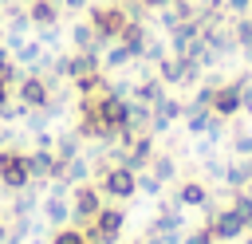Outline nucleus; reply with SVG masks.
I'll list each match as a JSON object with an SVG mask.
<instances>
[{
    "label": "nucleus",
    "instance_id": "nucleus-1",
    "mask_svg": "<svg viewBox=\"0 0 252 244\" xmlns=\"http://www.w3.org/2000/svg\"><path fill=\"white\" fill-rule=\"evenodd\" d=\"M122 224H126V213L122 209H110V205H102L87 224H83V236L91 240V244H118V236H122Z\"/></svg>",
    "mask_w": 252,
    "mask_h": 244
},
{
    "label": "nucleus",
    "instance_id": "nucleus-2",
    "mask_svg": "<svg viewBox=\"0 0 252 244\" xmlns=\"http://www.w3.org/2000/svg\"><path fill=\"white\" fill-rule=\"evenodd\" d=\"M98 193H102V197H114V201H130V197L138 193V173H134L130 165L114 161V165H106V169L98 173Z\"/></svg>",
    "mask_w": 252,
    "mask_h": 244
},
{
    "label": "nucleus",
    "instance_id": "nucleus-3",
    "mask_svg": "<svg viewBox=\"0 0 252 244\" xmlns=\"http://www.w3.org/2000/svg\"><path fill=\"white\" fill-rule=\"evenodd\" d=\"M248 83H252V75H236V79H228V83H217V87H213V98H209V110H213L217 118L240 114V87H248Z\"/></svg>",
    "mask_w": 252,
    "mask_h": 244
},
{
    "label": "nucleus",
    "instance_id": "nucleus-4",
    "mask_svg": "<svg viewBox=\"0 0 252 244\" xmlns=\"http://www.w3.org/2000/svg\"><path fill=\"white\" fill-rule=\"evenodd\" d=\"M205 209H209V205H205ZM205 224L213 228V240H217V244H236V240L244 236V220H240L232 209H209Z\"/></svg>",
    "mask_w": 252,
    "mask_h": 244
},
{
    "label": "nucleus",
    "instance_id": "nucleus-5",
    "mask_svg": "<svg viewBox=\"0 0 252 244\" xmlns=\"http://www.w3.org/2000/svg\"><path fill=\"white\" fill-rule=\"evenodd\" d=\"M0 181L20 189L32 181V153H16V150H4L0 153Z\"/></svg>",
    "mask_w": 252,
    "mask_h": 244
},
{
    "label": "nucleus",
    "instance_id": "nucleus-6",
    "mask_svg": "<svg viewBox=\"0 0 252 244\" xmlns=\"http://www.w3.org/2000/svg\"><path fill=\"white\" fill-rule=\"evenodd\" d=\"M98 209H102V193H98V185H87V181H83V185L75 189V197H71V216H75V224L83 228Z\"/></svg>",
    "mask_w": 252,
    "mask_h": 244
},
{
    "label": "nucleus",
    "instance_id": "nucleus-7",
    "mask_svg": "<svg viewBox=\"0 0 252 244\" xmlns=\"http://www.w3.org/2000/svg\"><path fill=\"white\" fill-rule=\"evenodd\" d=\"M232 193H240V189H248L252 185V157H232L228 165H224V177H220Z\"/></svg>",
    "mask_w": 252,
    "mask_h": 244
},
{
    "label": "nucleus",
    "instance_id": "nucleus-8",
    "mask_svg": "<svg viewBox=\"0 0 252 244\" xmlns=\"http://www.w3.org/2000/svg\"><path fill=\"white\" fill-rule=\"evenodd\" d=\"M173 201H177L181 209H205V205H209V185H205V181H181Z\"/></svg>",
    "mask_w": 252,
    "mask_h": 244
},
{
    "label": "nucleus",
    "instance_id": "nucleus-9",
    "mask_svg": "<svg viewBox=\"0 0 252 244\" xmlns=\"http://www.w3.org/2000/svg\"><path fill=\"white\" fill-rule=\"evenodd\" d=\"M47 98H51V91H47V83L39 79V75H28L24 83H20V102L24 106H47Z\"/></svg>",
    "mask_w": 252,
    "mask_h": 244
},
{
    "label": "nucleus",
    "instance_id": "nucleus-10",
    "mask_svg": "<svg viewBox=\"0 0 252 244\" xmlns=\"http://www.w3.org/2000/svg\"><path fill=\"white\" fill-rule=\"evenodd\" d=\"M134 98L146 102V106H158V102L165 98V83H161V79H142V83L134 87Z\"/></svg>",
    "mask_w": 252,
    "mask_h": 244
},
{
    "label": "nucleus",
    "instance_id": "nucleus-11",
    "mask_svg": "<svg viewBox=\"0 0 252 244\" xmlns=\"http://www.w3.org/2000/svg\"><path fill=\"white\" fill-rule=\"evenodd\" d=\"M146 169H150V173H154V177L165 185V181H173V173H177V161H173V153H154Z\"/></svg>",
    "mask_w": 252,
    "mask_h": 244
},
{
    "label": "nucleus",
    "instance_id": "nucleus-12",
    "mask_svg": "<svg viewBox=\"0 0 252 244\" xmlns=\"http://www.w3.org/2000/svg\"><path fill=\"white\" fill-rule=\"evenodd\" d=\"M232 24V35H236V47H252V12L248 16H228Z\"/></svg>",
    "mask_w": 252,
    "mask_h": 244
},
{
    "label": "nucleus",
    "instance_id": "nucleus-13",
    "mask_svg": "<svg viewBox=\"0 0 252 244\" xmlns=\"http://www.w3.org/2000/svg\"><path fill=\"white\" fill-rule=\"evenodd\" d=\"M228 209H232V213H236V216L248 224V220H252V193H248V189L232 193V205H228Z\"/></svg>",
    "mask_w": 252,
    "mask_h": 244
},
{
    "label": "nucleus",
    "instance_id": "nucleus-14",
    "mask_svg": "<svg viewBox=\"0 0 252 244\" xmlns=\"http://www.w3.org/2000/svg\"><path fill=\"white\" fill-rule=\"evenodd\" d=\"M87 236H83V228L75 224V228H59L55 236H51V244H83Z\"/></svg>",
    "mask_w": 252,
    "mask_h": 244
},
{
    "label": "nucleus",
    "instance_id": "nucleus-15",
    "mask_svg": "<svg viewBox=\"0 0 252 244\" xmlns=\"http://www.w3.org/2000/svg\"><path fill=\"white\" fill-rule=\"evenodd\" d=\"M232 153L236 157H252V134H232Z\"/></svg>",
    "mask_w": 252,
    "mask_h": 244
},
{
    "label": "nucleus",
    "instance_id": "nucleus-16",
    "mask_svg": "<svg viewBox=\"0 0 252 244\" xmlns=\"http://www.w3.org/2000/svg\"><path fill=\"white\" fill-rule=\"evenodd\" d=\"M181 244H217V240H213V228H209V224H201V228H193Z\"/></svg>",
    "mask_w": 252,
    "mask_h": 244
},
{
    "label": "nucleus",
    "instance_id": "nucleus-17",
    "mask_svg": "<svg viewBox=\"0 0 252 244\" xmlns=\"http://www.w3.org/2000/svg\"><path fill=\"white\" fill-rule=\"evenodd\" d=\"M138 189H142V193H150V197H154V193H161V181H158V177H154V173H146V169H142V173H138Z\"/></svg>",
    "mask_w": 252,
    "mask_h": 244
},
{
    "label": "nucleus",
    "instance_id": "nucleus-18",
    "mask_svg": "<svg viewBox=\"0 0 252 244\" xmlns=\"http://www.w3.org/2000/svg\"><path fill=\"white\" fill-rule=\"evenodd\" d=\"M220 12H228V16H248V12H252V0H224Z\"/></svg>",
    "mask_w": 252,
    "mask_h": 244
},
{
    "label": "nucleus",
    "instance_id": "nucleus-19",
    "mask_svg": "<svg viewBox=\"0 0 252 244\" xmlns=\"http://www.w3.org/2000/svg\"><path fill=\"white\" fill-rule=\"evenodd\" d=\"M4 102H8V83H0V110H4Z\"/></svg>",
    "mask_w": 252,
    "mask_h": 244
},
{
    "label": "nucleus",
    "instance_id": "nucleus-20",
    "mask_svg": "<svg viewBox=\"0 0 252 244\" xmlns=\"http://www.w3.org/2000/svg\"><path fill=\"white\" fill-rule=\"evenodd\" d=\"M240 55H244V63H252V47H240Z\"/></svg>",
    "mask_w": 252,
    "mask_h": 244
},
{
    "label": "nucleus",
    "instance_id": "nucleus-21",
    "mask_svg": "<svg viewBox=\"0 0 252 244\" xmlns=\"http://www.w3.org/2000/svg\"><path fill=\"white\" fill-rule=\"evenodd\" d=\"M240 244H252V232H244V236H240Z\"/></svg>",
    "mask_w": 252,
    "mask_h": 244
},
{
    "label": "nucleus",
    "instance_id": "nucleus-22",
    "mask_svg": "<svg viewBox=\"0 0 252 244\" xmlns=\"http://www.w3.org/2000/svg\"><path fill=\"white\" fill-rule=\"evenodd\" d=\"M165 4H177V0H165Z\"/></svg>",
    "mask_w": 252,
    "mask_h": 244
},
{
    "label": "nucleus",
    "instance_id": "nucleus-23",
    "mask_svg": "<svg viewBox=\"0 0 252 244\" xmlns=\"http://www.w3.org/2000/svg\"><path fill=\"white\" fill-rule=\"evenodd\" d=\"M83 244H91V240H83Z\"/></svg>",
    "mask_w": 252,
    "mask_h": 244
},
{
    "label": "nucleus",
    "instance_id": "nucleus-24",
    "mask_svg": "<svg viewBox=\"0 0 252 244\" xmlns=\"http://www.w3.org/2000/svg\"><path fill=\"white\" fill-rule=\"evenodd\" d=\"M248 193H252V185H248Z\"/></svg>",
    "mask_w": 252,
    "mask_h": 244
}]
</instances>
